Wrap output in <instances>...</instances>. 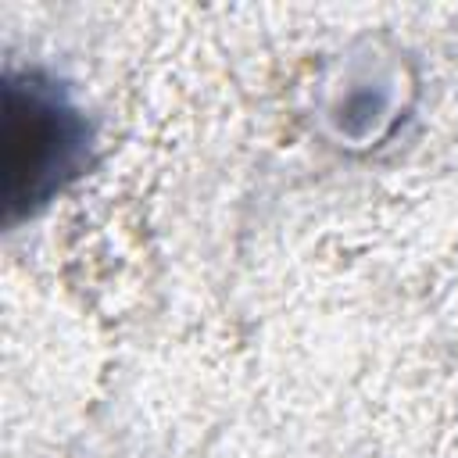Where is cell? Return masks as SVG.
I'll use <instances>...</instances> for the list:
<instances>
[{"label":"cell","instance_id":"6da1fadb","mask_svg":"<svg viewBox=\"0 0 458 458\" xmlns=\"http://www.w3.org/2000/svg\"><path fill=\"white\" fill-rule=\"evenodd\" d=\"M93 161V122L75 93L43 68L4 75V222L18 225L75 186Z\"/></svg>","mask_w":458,"mask_h":458}]
</instances>
